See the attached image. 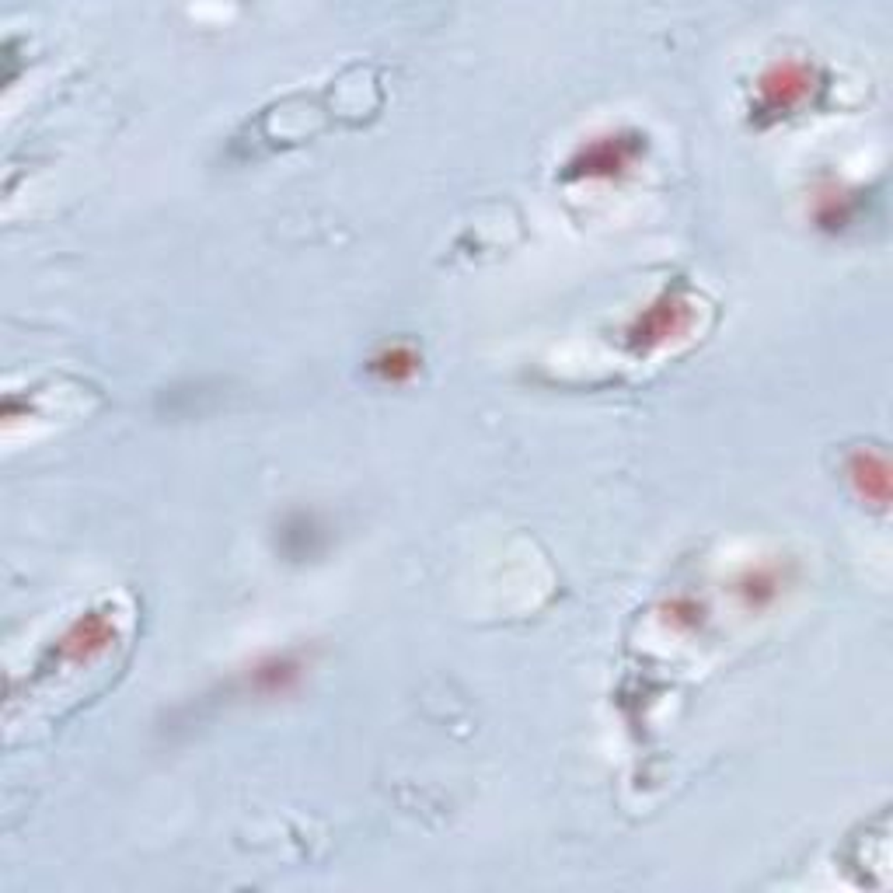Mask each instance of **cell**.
Returning a JSON list of instances; mask_svg holds the SVG:
<instances>
[{
	"instance_id": "cell-1",
	"label": "cell",
	"mask_w": 893,
	"mask_h": 893,
	"mask_svg": "<svg viewBox=\"0 0 893 893\" xmlns=\"http://www.w3.org/2000/svg\"><path fill=\"white\" fill-rule=\"evenodd\" d=\"M373 370L384 373L388 381H398V377H406V373L415 370V356H412L408 349H402V346H395V349H388L384 356L373 360Z\"/></svg>"
}]
</instances>
